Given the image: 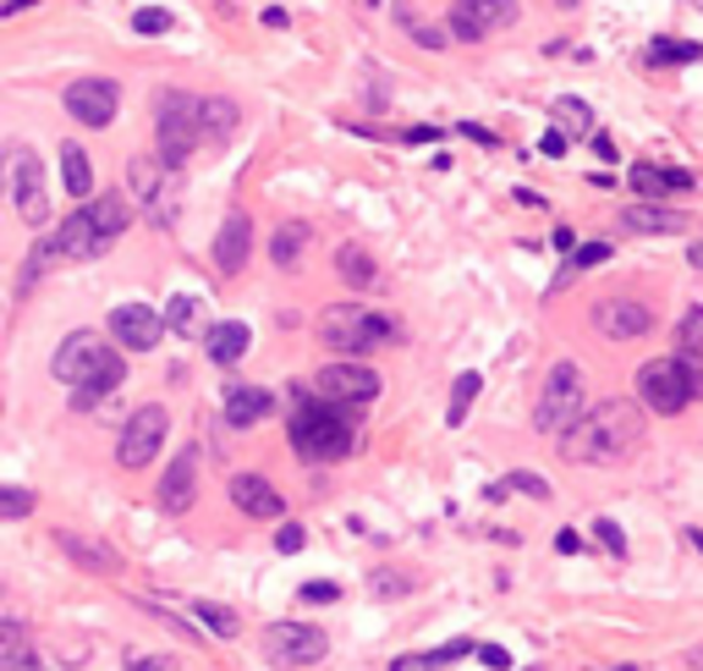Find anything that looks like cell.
I'll use <instances>...</instances> for the list:
<instances>
[{
    "label": "cell",
    "mask_w": 703,
    "mask_h": 671,
    "mask_svg": "<svg viewBox=\"0 0 703 671\" xmlns=\"http://www.w3.org/2000/svg\"><path fill=\"white\" fill-rule=\"evenodd\" d=\"M610 259V242H583V248H572V270H593V264H604Z\"/></svg>",
    "instance_id": "60d3db41"
},
{
    "label": "cell",
    "mask_w": 703,
    "mask_h": 671,
    "mask_svg": "<svg viewBox=\"0 0 703 671\" xmlns=\"http://www.w3.org/2000/svg\"><path fill=\"white\" fill-rule=\"evenodd\" d=\"M111 336H116L127 353H154L160 336H165V319H160L154 308H143V303H122V308L111 314Z\"/></svg>",
    "instance_id": "5bb4252c"
},
{
    "label": "cell",
    "mask_w": 703,
    "mask_h": 671,
    "mask_svg": "<svg viewBox=\"0 0 703 671\" xmlns=\"http://www.w3.org/2000/svg\"><path fill=\"white\" fill-rule=\"evenodd\" d=\"M308 242H313V226H308V220H280L275 237H269V259H275L280 270H297Z\"/></svg>",
    "instance_id": "603a6c76"
},
{
    "label": "cell",
    "mask_w": 703,
    "mask_h": 671,
    "mask_svg": "<svg viewBox=\"0 0 703 671\" xmlns=\"http://www.w3.org/2000/svg\"><path fill=\"white\" fill-rule=\"evenodd\" d=\"M462 133H468V138H473V144H484V149H489V144H495V133H484V127H479V122H462Z\"/></svg>",
    "instance_id": "11a10c76"
},
{
    "label": "cell",
    "mask_w": 703,
    "mask_h": 671,
    "mask_svg": "<svg viewBox=\"0 0 703 671\" xmlns=\"http://www.w3.org/2000/svg\"><path fill=\"white\" fill-rule=\"evenodd\" d=\"M335 594H341V583H330V578H313V583L297 589V600H308V605H330Z\"/></svg>",
    "instance_id": "b9f144b4"
},
{
    "label": "cell",
    "mask_w": 703,
    "mask_h": 671,
    "mask_svg": "<svg viewBox=\"0 0 703 671\" xmlns=\"http://www.w3.org/2000/svg\"><path fill=\"white\" fill-rule=\"evenodd\" d=\"M555 550H561V556H577V550H583V539H577L572 528H561V534H555Z\"/></svg>",
    "instance_id": "db71d44e"
},
{
    "label": "cell",
    "mask_w": 703,
    "mask_h": 671,
    "mask_svg": "<svg viewBox=\"0 0 703 671\" xmlns=\"http://www.w3.org/2000/svg\"><path fill=\"white\" fill-rule=\"evenodd\" d=\"M369 589H374L380 600H396V594H407V589H418V578H413V572H391V567H380V572L369 578Z\"/></svg>",
    "instance_id": "74e56055"
},
{
    "label": "cell",
    "mask_w": 703,
    "mask_h": 671,
    "mask_svg": "<svg viewBox=\"0 0 703 671\" xmlns=\"http://www.w3.org/2000/svg\"><path fill=\"white\" fill-rule=\"evenodd\" d=\"M511 18H517V0H451V34L468 39V45L506 29Z\"/></svg>",
    "instance_id": "4fadbf2b"
},
{
    "label": "cell",
    "mask_w": 703,
    "mask_h": 671,
    "mask_svg": "<svg viewBox=\"0 0 703 671\" xmlns=\"http://www.w3.org/2000/svg\"><path fill=\"white\" fill-rule=\"evenodd\" d=\"M610 671H637V666H610Z\"/></svg>",
    "instance_id": "91938a15"
},
{
    "label": "cell",
    "mask_w": 703,
    "mask_h": 671,
    "mask_svg": "<svg viewBox=\"0 0 703 671\" xmlns=\"http://www.w3.org/2000/svg\"><path fill=\"white\" fill-rule=\"evenodd\" d=\"M111 359H116V353H111V342H105L100 330H72L67 342L56 348L50 369H56V380H67V386H83V380H89V375H100Z\"/></svg>",
    "instance_id": "30bf717a"
},
{
    "label": "cell",
    "mask_w": 703,
    "mask_h": 671,
    "mask_svg": "<svg viewBox=\"0 0 703 671\" xmlns=\"http://www.w3.org/2000/svg\"><path fill=\"white\" fill-rule=\"evenodd\" d=\"M621 226L626 231H681V209H665L654 198H637V204L621 209Z\"/></svg>",
    "instance_id": "cb8c5ba5"
},
{
    "label": "cell",
    "mask_w": 703,
    "mask_h": 671,
    "mask_svg": "<svg viewBox=\"0 0 703 671\" xmlns=\"http://www.w3.org/2000/svg\"><path fill=\"white\" fill-rule=\"evenodd\" d=\"M12 198H18V215H23L28 226H45V220H50V187H45V166H39L28 149H23V160H18Z\"/></svg>",
    "instance_id": "9a60e30c"
},
{
    "label": "cell",
    "mask_w": 703,
    "mask_h": 671,
    "mask_svg": "<svg viewBox=\"0 0 703 671\" xmlns=\"http://www.w3.org/2000/svg\"><path fill=\"white\" fill-rule=\"evenodd\" d=\"M593 155H599V160H615V144H610L604 133H593Z\"/></svg>",
    "instance_id": "9f6ffc18"
},
{
    "label": "cell",
    "mask_w": 703,
    "mask_h": 671,
    "mask_svg": "<svg viewBox=\"0 0 703 671\" xmlns=\"http://www.w3.org/2000/svg\"><path fill=\"white\" fill-rule=\"evenodd\" d=\"M506 490H522V496H533V501H544V496H550V485H544L539 474H511V479H506Z\"/></svg>",
    "instance_id": "f6af8a7d"
},
{
    "label": "cell",
    "mask_w": 703,
    "mask_h": 671,
    "mask_svg": "<svg viewBox=\"0 0 703 671\" xmlns=\"http://www.w3.org/2000/svg\"><path fill=\"white\" fill-rule=\"evenodd\" d=\"M703 45H687V39H654L648 45V67H681V61H698Z\"/></svg>",
    "instance_id": "d6a6232c"
},
{
    "label": "cell",
    "mask_w": 703,
    "mask_h": 671,
    "mask_svg": "<svg viewBox=\"0 0 703 671\" xmlns=\"http://www.w3.org/2000/svg\"><path fill=\"white\" fill-rule=\"evenodd\" d=\"M479 386H484V375H457V386H451V408H446V424H468V408L479 402Z\"/></svg>",
    "instance_id": "1f68e13d"
},
{
    "label": "cell",
    "mask_w": 703,
    "mask_h": 671,
    "mask_svg": "<svg viewBox=\"0 0 703 671\" xmlns=\"http://www.w3.org/2000/svg\"><path fill=\"white\" fill-rule=\"evenodd\" d=\"M0 627H7V633H12V638H18V633H23V627H28V616H23V611H18V605H12V594H7V589H0Z\"/></svg>",
    "instance_id": "ee69618b"
},
{
    "label": "cell",
    "mask_w": 703,
    "mask_h": 671,
    "mask_svg": "<svg viewBox=\"0 0 703 671\" xmlns=\"http://www.w3.org/2000/svg\"><path fill=\"white\" fill-rule=\"evenodd\" d=\"M335 270H341L352 286H364V292L374 286V259H369V248H358V242H346V248L335 253Z\"/></svg>",
    "instance_id": "f546056e"
},
{
    "label": "cell",
    "mask_w": 703,
    "mask_h": 671,
    "mask_svg": "<svg viewBox=\"0 0 703 671\" xmlns=\"http://www.w3.org/2000/svg\"><path fill=\"white\" fill-rule=\"evenodd\" d=\"M193 616H198L215 638H237V627H242L237 611H226V605H215V600H193Z\"/></svg>",
    "instance_id": "836d02e7"
},
{
    "label": "cell",
    "mask_w": 703,
    "mask_h": 671,
    "mask_svg": "<svg viewBox=\"0 0 703 671\" xmlns=\"http://www.w3.org/2000/svg\"><path fill=\"white\" fill-rule=\"evenodd\" d=\"M269 408H275V397L264 386H247V380L226 386V424L231 430H253L258 419H269Z\"/></svg>",
    "instance_id": "e0dca14e"
},
{
    "label": "cell",
    "mask_w": 703,
    "mask_h": 671,
    "mask_svg": "<svg viewBox=\"0 0 703 671\" xmlns=\"http://www.w3.org/2000/svg\"><path fill=\"white\" fill-rule=\"evenodd\" d=\"M193 496H198V468H193V452H182V457L165 468V479H160V507H165V512H187Z\"/></svg>",
    "instance_id": "ffe728a7"
},
{
    "label": "cell",
    "mask_w": 703,
    "mask_h": 671,
    "mask_svg": "<svg viewBox=\"0 0 703 671\" xmlns=\"http://www.w3.org/2000/svg\"><path fill=\"white\" fill-rule=\"evenodd\" d=\"M643 446V408L626 397H610L599 408H583V419L561 435V457L583 468H610L626 463Z\"/></svg>",
    "instance_id": "6da1fadb"
},
{
    "label": "cell",
    "mask_w": 703,
    "mask_h": 671,
    "mask_svg": "<svg viewBox=\"0 0 703 671\" xmlns=\"http://www.w3.org/2000/svg\"><path fill=\"white\" fill-rule=\"evenodd\" d=\"M319 342L335 348L341 359H364V353H374V348L402 342V325H396L391 314L369 308V303H335V308L319 314Z\"/></svg>",
    "instance_id": "3957f363"
},
{
    "label": "cell",
    "mask_w": 703,
    "mask_h": 671,
    "mask_svg": "<svg viewBox=\"0 0 703 671\" xmlns=\"http://www.w3.org/2000/svg\"><path fill=\"white\" fill-rule=\"evenodd\" d=\"M308 391H313L319 402L364 408V402H374V397H380V375H374L369 364H358V359H341V364H324V369L308 380Z\"/></svg>",
    "instance_id": "ba28073f"
},
{
    "label": "cell",
    "mask_w": 703,
    "mask_h": 671,
    "mask_svg": "<svg viewBox=\"0 0 703 671\" xmlns=\"http://www.w3.org/2000/svg\"><path fill=\"white\" fill-rule=\"evenodd\" d=\"M61 100H67V116L83 127H111L122 111V89L111 78H78V83H67Z\"/></svg>",
    "instance_id": "8fae6325"
},
{
    "label": "cell",
    "mask_w": 703,
    "mask_h": 671,
    "mask_svg": "<svg viewBox=\"0 0 703 671\" xmlns=\"http://www.w3.org/2000/svg\"><path fill=\"white\" fill-rule=\"evenodd\" d=\"M122 375H127V369H122V359H111L100 375H89L83 386H72V408H100V402L122 386Z\"/></svg>",
    "instance_id": "4316f807"
},
{
    "label": "cell",
    "mask_w": 703,
    "mask_h": 671,
    "mask_svg": "<svg viewBox=\"0 0 703 671\" xmlns=\"http://www.w3.org/2000/svg\"><path fill=\"white\" fill-rule=\"evenodd\" d=\"M247 348H253V330H247L242 319H226V325L209 330V359H215V364H237Z\"/></svg>",
    "instance_id": "484cf974"
},
{
    "label": "cell",
    "mask_w": 703,
    "mask_h": 671,
    "mask_svg": "<svg viewBox=\"0 0 703 671\" xmlns=\"http://www.w3.org/2000/svg\"><path fill=\"white\" fill-rule=\"evenodd\" d=\"M258 649H264L269 666L302 671V666H319V660H324L330 638H324L319 627H308V622H269L264 638H258Z\"/></svg>",
    "instance_id": "52a82bcc"
},
{
    "label": "cell",
    "mask_w": 703,
    "mask_h": 671,
    "mask_svg": "<svg viewBox=\"0 0 703 671\" xmlns=\"http://www.w3.org/2000/svg\"><path fill=\"white\" fill-rule=\"evenodd\" d=\"M61 177H67V193H72V198H89V193H94V166H89V155H83L78 144L61 149Z\"/></svg>",
    "instance_id": "f1b7e54d"
},
{
    "label": "cell",
    "mask_w": 703,
    "mask_h": 671,
    "mask_svg": "<svg viewBox=\"0 0 703 671\" xmlns=\"http://www.w3.org/2000/svg\"><path fill=\"white\" fill-rule=\"evenodd\" d=\"M687 539H692V545H698V550H703V528H687Z\"/></svg>",
    "instance_id": "680465c9"
},
{
    "label": "cell",
    "mask_w": 703,
    "mask_h": 671,
    "mask_svg": "<svg viewBox=\"0 0 703 671\" xmlns=\"http://www.w3.org/2000/svg\"><path fill=\"white\" fill-rule=\"evenodd\" d=\"M593 330L604 342H637V336L654 330V308L637 297H599L593 303Z\"/></svg>",
    "instance_id": "7c38bea8"
},
{
    "label": "cell",
    "mask_w": 703,
    "mask_h": 671,
    "mask_svg": "<svg viewBox=\"0 0 703 671\" xmlns=\"http://www.w3.org/2000/svg\"><path fill=\"white\" fill-rule=\"evenodd\" d=\"M539 155H550V160H555V155H566V133H561V127H550V133L539 138Z\"/></svg>",
    "instance_id": "681fc988"
},
{
    "label": "cell",
    "mask_w": 703,
    "mask_h": 671,
    "mask_svg": "<svg viewBox=\"0 0 703 671\" xmlns=\"http://www.w3.org/2000/svg\"><path fill=\"white\" fill-rule=\"evenodd\" d=\"M286 435H291V452L302 463H341L352 446H358V413L341 408V402H319V397L308 402L302 397V408L291 413Z\"/></svg>",
    "instance_id": "7a4b0ae2"
},
{
    "label": "cell",
    "mask_w": 703,
    "mask_h": 671,
    "mask_svg": "<svg viewBox=\"0 0 703 671\" xmlns=\"http://www.w3.org/2000/svg\"><path fill=\"white\" fill-rule=\"evenodd\" d=\"M56 545H61V550H67L78 567H94V572H116V556H111L100 539H83V534H67V528H61V534H56Z\"/></svg>",
    "instance_id": "83f0119b"
},
{
    "label": "cell",
    "mask_w": 703,
    "mask_h": 671,
    "mask_svg": "<svg viewBox=\"0 0 703 671\" xmlns=\"http://www.w3.org/2000/svg\"><path fill=\"white\" fill-rule=\"evenodd\" d=\"M165 430H171V419H165L160 402L138 408V413L127 419L122 441H116V463H122V468H149V463L160 457V446H165Z\"/></svg>",
    "instance_id": "9c48e42d"
},
{
    "label": "cell",
    "mask_w": 703,
    "mask_h": 671,
    "mask_svg": "<svg viewBox=\"0 0 703 671\" xmlns=\"http://www.w3.org/2000/svg\"><path fill=\"white\" fill-rule=\"evenodd\" d=\"M83 209H89V220H94L105 237H122V231L132 226V209H138V204H132L127 193H100V198H89Z\"/></svg>",
    "instance_id": "7402d4cb"
},
{
    "label": "cell",
    "mask_w": 703,
    "mask_h": 671,
    "mask_svg": "<svg viewBox=\"0 0 703 671\" xmlns=\"http://www.w3.org/2000/svg\"><path fill=\"white\" fill-rule=\"evenodd\" d=\"M18 160H23V149H7V155H0V193H12V177H18Z\"/></svg>",
    "instance_id": "c3c4849f"
},
{
    "label": "cell",
    "mask_w": 703,
    "mask_h": 671,
    "mask_svg": "<svg viewBox=\"0 0 703 671\" xmlns=\"http://www.w3.org/2000/svg\"><path fill=\"white\" fill-rule=\"evenodd\" d=\"M231 507L247 512V518H280V512H286L280 490H275L269 479H258V474H237V479H231Z\"/></svg>",
    "instance_id": "ac0fdd59"
},
{
    "label": "cell",
    "mask_w": 703,
    "mask_h": 671,
    "mask_svg": "<svg viewBox=\"0 0 703 671\" xmlns=\"http://www.w3.org/2000/svg\"><path fill=\"white\" fill-rule=\"evenodd\" d=\"M698 7H703V0H698Z\"/></svg>",
    "instance_id": "6125c7cd"
},
{
    "label": "cell",
    "mask_w": 703,
    "mask_h": 671,
    "mask_svg": "<svg viewBox=\"0 0 703 671\" xmlns=\"http://www.w3.org/2000/svg\"><path fill=\"white\" fill-rule=\"evenodd\" d=\"M692 187V177L687 171H670V166H632V193L637 198H665V193H687Z\"/></svg>",
    "instance_id": "44dd1931"
},
{
    "label": "cell",
    "mask_w": 703,
    "mask_h": 671,
    "mask_svg": "<svg viewBox=\"0 0 703 671\" xmlns=\"http://www.w3.org/2000/svg\"><path fill=\"white\" fill-rule=\"evenodd\" d=\"M237 100H198V138H209V144H226L231 133H237Z\"/></svg>",
    "instance_id": "d4e9b609"
},
{
    "label": "cell",
    "mask_w": 703,
    "mask_h": 671,
    "mask_svg": "<svg viewBox=\"0 0 703 671\" xmlns=\"http://www.w3.org/2000/svg\"><path fill=\"white\" fill-rule=\"evenodd\" d=\"M391 671H440V660L435 655H396Z\"/></svg>",
    "instance_id": "7dc6e473"
},
{
    "label": "cell",
    "mask_w": 703,
    "mask_h": 671,
    "mask_svg": "<svg viewBox=\"0 0 703 671\" xmlns=\"http://www.w3.org/2000/svg\"><path fill=\"white\" fill-rule=\"evenodd\" d=\"M583 408H588V391H583V369L577 364H555L550 375H544V391H539V402H533V430L539 435H566L577 419H583Z\"/></svg>",
    "instance_id": "5b68a950"
},
{
    "label": "cell",
    "mask_w": 703,
    "mask_h": 671,
    "mask_svg": "<svg viewBox=\"0 0 703 671\" xmlns=\"http://www.w3.org/2000/svg\"><path fill=\"white\" fill-rule=\"evenodd\" d=\"M127 671H176V660H165V655H149V660H132Z\"/></svg>",
    "instance_id": "f5cc1de1"
},
{
    "label": "cell",
    "mask_w": 703,
    "mask_h": 671,
    "mask_svg": "<svg viewBox=\"0 0 703 671\" xmlns=\"http://www.w3.org/2000/svg\"><path fill=\"white\" fill-rule=\"evenodd\" d=\"M302 545H308V534H302L297 523H280V534H275V550H280V556H291V550H302Z\"/></svg>",
    "instance_id": "bcb514c9"
},
{
    "label": "cell",
    "mask_w": 703,
    "mask_h": 671,
    "mask_svg": "<svg viewBox=\"0 0 703 671\" xmlns=\"http://www.w3.org/2000/svg\"><path fill=\"white\" fill-rule=\"evenodd\" d=\"M34 507H39L34 490H23V485H0V518H7V523H23Z\"/></svg>",
    "instance_id": "e575fe53"
},
{
    "label": "cell",
    "mask_w": 703,
    "mask_h": 671,
    "mask_svg": "<svg viewBox=\"0 0 703 671\" xmlns=\"http://www.w3.org/2000/svg\"><path fill=\"white\" fill-rule=\"evenodd\" d=\"M637 397H643L648 413H681V408H692L703 397V364L698 359H681V353L648 359L637 369Z\"/></svg>",
    "instance_id": "277c9868"
},
{
    "label": "cell",
    "mask_w": 703,
    "mask_h": 671,
    "mask_svg": "<svg viewBox=\"0 0 703 671\" xmlns=\"http://www.w3.org/2000/svg\"><path fill=\"white\" fill-rule=\"evenodd\" d=\"M468 649H473V638H451L446 649H435V660H440V666H451V660H462Z\"/></svg>",
    "instance_id": "f907efd6"
},
{
    "label": "cell",
    "mask_w": 703,
    "mask_h": 671,
    "mask_svg": "<svg viewBox=\"0 0 703 671\" xmlns=\"http://www.w3.org/2000/svg\"><path fill=\"white\" fill-rule=\"evenodd\" d=\"M479 655H484V666H489V671H506V666H511V655H506L500 644H479Z\"/></svg>",
    "instance_id": "816d5d0a"
},
{
    "label": "cell",
    "mask_w": 703,
    "mask_h": 671,
    "mask_svg": "<svg viewBox=\"0 0 703 671\" xmlns=\"http://www.w3.org/2000/svg\"><path fill=\"white\" fill-rule=\"evenodd\" d=\"M154 127H160V160L176 171V166L193 155V144H198V94H187V89H160V100H154Z\"/></svg>",
    "instance_id": "8992f818"
},
{
    "label": "cell",
    "mask_w": 703,
    "mask_h": 671,
    "mask_svg": "<svg viewBox=\"0 0 703 671\" xmlns=\"http://www.w3.org/2000/svg\"><path fill=\"white\" fill-rule=\"evenodd\" d=\"M676 336H681V348H676V353L703 364V308H692V314L681 319V330H676Z\"/></svg>",
    "instance_id": "8d00e7d4"
},
{
    "label": "cell",
    "mask_w": 703,
    "mask_h": 671,
    "mask_svg": "<svg viewBox=\"0 0 703 671\" xmlns=\"http://www.w3.org/2000/svg\"><path fill=\"white\" fill-rule=\"evenodd\" d=\"M176 23H171V12H160V7H149V12H132V34L138 39H160V34H171Z\"/></svg>",
    "instance_id": "f35d334b"
},
{
    "label": "cell",
    "mask_w": 703,
    "mask_h": 671,
    "mask_svg": "<svg viewBox=\"0 0 703 671\" xmlns=\"http://www.w3.org/2000/svg\"><path fill=\"white\" fill-rule=\"evenodd\" d=\"M34 0H7V7H0V18H18V12H28Z\"/></svg>",
    "instance_id": "6f0895ef"
},
{
    "label": "cell",
    "mask_w": 703,
    "mask_h": 671,
    "mask_svg": "<svg viewBox=\"0 0 703 671\" xmlns=\"http://www.w3.org/2000/svg\"><path fill=\"white\" fill-rule=\"evenodd\" d=\"M364 7H380V0H364Z\"/></svg>",
    "instance_id": "94428289"
},
{
    "label": "cell",
    "mask_w": 703,
    "mask_h": 671,
    "mask_svg": "<svg viewBox=\"0 0 703 671\" xmlns=\"http://www.w3.org/2000/svg\"><path fill=\"white\" fill-rule=\"evenodd\" d=\"M165 325H171L176 336H193V330H198V303H193L187 292H176V297L165 303Z\"/></svg>",
    "instance_id": "d590c367"
},
{
    "label": "cell",
    "mask_w": 703,
    "mask_h": 671,
    "mask_svg": "<svg viewBox=\"0 0 703 671\" xmlns=\"http://www.w3.org/2000/svg\"><path fill=\"white\" fill-rule=\"evenodd\" d=\"M402 23H407V34H413V39H418V45H429V50H440V45H446V34H435V29H429V23H418V18H413V12H407V7H402Z\"/></svg>",
    "instance_id": "7bdbcfd3"
},
{
    "label": "cell",
    "mask_w": 703,
    "mask_h": 671,
    "mask_svg": "<svg viewBox=\"0 0 703 671\" xmlns=\"http://www.w3.org/2000/svg\"><path fill=\"white\" fill-rule=\"evenodd\" d=\"M593 539H599V545H604L610 556H626V534H621V528H615L610 518H593Z\"/></svg>",
    "instance_id": "ab89813d"
},
{
    "label": "cell",
    "mask_w": 703,
    "mask_h": 671,
    "mask_svg": "<svg viewBox=\"0 0 703 671\" xmlns=\"http://www.w3.org/2000/svg\"><path fill=\"white\" fill-rule=\"evenodd\" d=\"M555 122H561V133H572V138H593V111L583 105V100H555Z\"/></svg>",
    "instance_id": "4dcf8cb0"
},
{
    "label": "cell",
    "mask_w": 703,
    "mask_h": 671,
    "mask_svg": "<svg viewBox=\"0 0 703 671\" xmlns=\"http://www.w3.org/2000/svg\"><path fill=\"white\" fill-rule=\"evenodd\" d=\"M56 248H61V259H100V253L111 248V237L89 220V209H78V215L56 231Z\"/></svg>",
    "instance_id": "d6986e66"
},
{
    "label": "cell",
    "mask_w": 703,
    "mask_h": 671,
    "mask_svg": "<svg viewBox=\"0 0 703 671\" xmlns=\"http://www.w3.org/2000/svg\"><path fill=\"white\" fill-rule=\"evenodd\" d=\"M247 253H253V220H247V209H226V220L215 231V270L220 275H242Z\"/></svg>",
    "instance_id": "2e32d148"
}]
</instances>
